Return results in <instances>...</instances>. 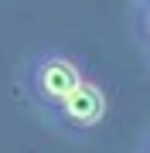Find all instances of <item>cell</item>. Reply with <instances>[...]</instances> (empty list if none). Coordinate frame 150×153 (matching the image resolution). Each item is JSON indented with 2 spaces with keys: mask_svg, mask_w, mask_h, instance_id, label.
<instances>
[{
  "mask_svg": "<svg viewBox=\"0 0 150 153\" xmlns=\"http://www.w3.org/2000/svg\"><path fill=\"white\" fill-rule=\"evenodd\" d=\"M82 82H85V75H82V68H78V61L68 58V55H58V51L55 55L34 58L31 68H28L31 95L38 99L41 105H48V109H58Z\"/></svg>",
  "mask_w": 150,
  "mask_h": 153,
  "instance_id": "6da1fadb",
  "label": "cell"
},
{
  "mask_svg": "<svg viewBox=\"0 0 150 153\" xmlns=\"http://www.w3.org/2000/svg\"><path fill=\"white\" fill-rule=\"evenodd\" d=\"M106 112H109L106 88L99 82H92V78H85V82L55 109V116L65 126H72V129H96V126L106 119Z\"/></svg>",
  "mask_w": 150,
  "mask_h": 153,
  "instance_id": "7a4b0ae2",
  "label": "cell"
},
{
  "mask_svg": "<svg viewBox=\"0 0 150 153\" xmlns=\"http://www.w3.org/2000/svg\"><path fill=\"white\" fill-rule=\"evenodd\" d=\"M140 14H143V17H140V31H143V38L150 41V4L140 7Z\"/></svg>",
  "mask_w": 150,
  "mask_h": 153,
  "instance_id": "3957f363",
  "label": "cell"
},
{
  "mask_svg": "<svg viewBox=\"0 0 150 153\" xmlns=\"http://www.w3.org/2000/svg\"><path fill=\"white\" fill-rule=\"evenodd\" d=\"M147 153H150V140H147Z\"/></svg>",
  "mask_w": 150,
  "mask_h": 153,
  "instance_id": "277c9868",
  "label": "cell"
}]
</instances>
